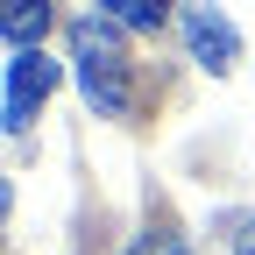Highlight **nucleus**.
Returning a JSON list of instances; mask_svg holds the SVG:
<instances>
[{
	"label": "nucleus",
	"mask_w": 255,
	"mask_h": 255,
	"mask_svg": "<svg viewBox=\"0 0 255 255\" xmlns=\"http://www.w3.org/2000/svg\"><path fill=\"white\" fill-rule=\"evenodd\" d=\"M71 64H78V85L100 114H128L135 107V57H128L121 28L107 14H85L71 28Z\"/></svg>",
	"instance_id": "1"
},
{
	"label": "nucleus",
	"mask_w": 255,
	"mask_h": 255,
	"mask_svg": "<svg viewBox=\"0 0 255 255\" xmlns=\"http://www.w3.org/2000/svg\"><path fill=\"white\" fill-rule=\"evenodd\" d=\"M50 85H57V64L43 50H14L7 57V128H14V135L36 121V107L50 100Z\"/></svg>",
	"instance_id": "2"
},
{
	"label": "nucleus",
	"mask_w": 255,
	"mask_h": 255,
	"mask_svg": "<svg viewBox=\"0 0 255 255\" xmlns=\"http://www.w3.org/2000/svg\"><path fill=\"white\" fill-rule=\"evenodd\" d=\"M184 50L199 57L206 71H234L241 36H234V21L220 14V7H184Z\"/></svg>",
	"instance_id": "3"
},
{
	"label": "nucleus",
	"mask_w": 255,
	"mask_h": 255,
	"mask_svg": "<svg viewBox=\"0 0 255 255\" xmlns=\"http://www.w3.org/2000/svg\"><path fill=\"white\" fill-rule=\"evenodd\" d=\"M14 50H43V28H50V0H7V14H0Z\"/></svg>",
	"instance_id": "4"
},
{
	"label": "nucleus",
	"mask_w": 255,
	"mask_h": 255,
	"mask_svg": "<svg viewBox=\"0 0 255 255\" xmlns=\"http://www.w3.org/2000/svg\"><path fill=\"white\" fill-rule=\"evenodd\" d=\"M100 14L114 28H156V21L170 14V0H100Z\"/></svg>",
	"instance_id": "5"
},
{
	"label": "nucleus",
	"mask_w": 255,
	"mask_h": 255,
	"mask_svg": "<svg viewBox=\"0 0 255 255\" xmlns=\"http://www.w3.org/2000/svg\"><path fill=\"white\" fill-rule=\"evenodd\" d=\"M234 255H255V220H248L241 234H234Z\"/></svg>",
	"instance_id": "6"
},
{
	"label": "nucleus",
	"mask_w": 255,
	"mask_h": 255,
	"mask_svg": "<svg viewBox=\"0 0 255 255\" xmlns=\"http://www.w3.org/2000/svg\"><path fill=\"white\" fill-rule=\"evenodd\" d=\"M128 255H191V248H128Z\"/></svg>",
	"instance_id": "7"
}]
</instances>
